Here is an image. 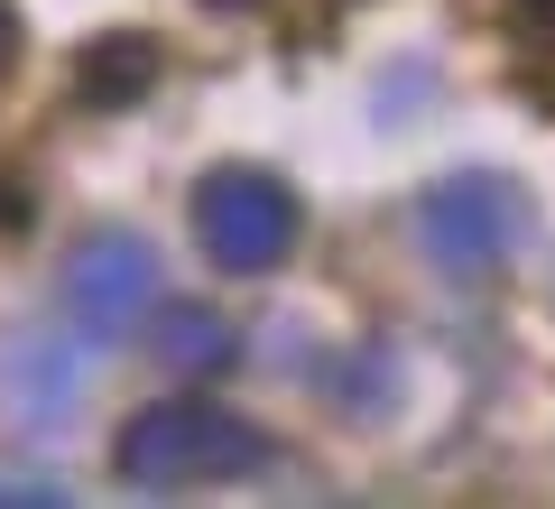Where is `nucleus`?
I'll return each mask as SVG.
<instances>
[{"mask_svg":"<svg viewBox=\"0 0 555 509\" xmlns=\"http://www.w3.org/2000/svg\"><path fill=\"white\" fill-rule=\"evenodd\" d=\"M518 10V28H528V38H555V0H509Z\"/></svg>","mask_w":555,"mask_h":509,"instance_id":"nucleus-7","label":"nucleus"},{"mask_svg":"<svg viewBox=\"0 0 555 509\" xmlns=\"http://www.w3.org/2000/svg\"><path fill=\"white\" fill-rule=\"evenodd\" d=\"M269 463V435L241 427L214 398H158L120 427V472L139 491H185V482H232V472Z\"/></svg>","mask_w":555,"mask_h":509,"instance_id":"nucleus-1","label":"nucleus"},{"mask_svg":"<svg viewBox=\"0 0 555 509\" xmlns=\"http://www.w3.org/2000/svg\"><path fill=\"white\" fill-rule=\"evenodd\" d=\"M195 232L232 278H259V269H278V259L297 251V195L269 167H214L195 186Z\"/></svg>","mask_w":555,"mask_h":509,"instance_id":"nucleus-2","label":"nucleus"},{"mask_svg":"<svg viewBox=\"0 0 555 509\" xmlns=\"http://www.w3.org/2000/svg\"><path fill=\"white\" fill-rule=\"evenodd\" d=\"M167 353H177V361H222V333L214 325H177V333H167Z\"/></svg>","mask_w":555,"mask_h":509,"instance_id":"nucleus-6","label":"nucleus"},{"mask_svg":"<svg viewBox=\"0 0 555 509\" xmlns=\"http://www.w3.org/2000/svg\"><path fill=\"white\" fill-rule=\"evenodd\" d=\"M416 232H426V251H436L444 269H481V259H500V251H509V232H518L509 186H491V177H444V186H426Z\"/></svg>","mask_w":555,"mask_h":509,"instance_id":"nucleus-3","label":"nucleus"},{"mask_svg":"<svg viewBox=\"0 0 555 509\" xmlns=\"http://www.w3.org/2000/svg\"><path fill=\"white\" fill-rule=\"evenodd\" d=\"M149 296H158L149 241H93V251H75V269H65V306L93 333H130L139 315H149Z\"/></svg>","mask_w":555,"mask_h":509,"instance_id":"nucleus-4","label":"nucleus"},{"mask_svg":"<svg viewBox=\"0 0 555 509\" xmlns=\"http://www.w3.org/2000/svg\"><path fill=\"white\" fill-rule=\"evenodd\" d=\"M10 65H20V10L0 0V75H10Z\"/></svg>","mask_w":555,"mask_h":509,"instance_id":"nucleus-8","label":"nucleus"},{"mask_svg":"<svg viewBox=\"0 0 555 509\" xmlns=\"http://www.w3.org/2000/svg\"><path fill=\"white\" fill-rule=\"evenodd\" d=\"M158 65H167V47H158V38L120 28V38H93V47H83L75 84H83V102H139L149 84H158Z\"/></svg>","mask_w":555,"mask_h":509,"instance_id":"nucleus-5","label":"nucleus"}]
</instances>
